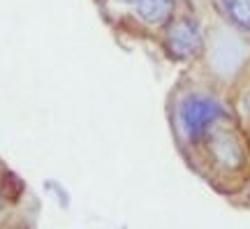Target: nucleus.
<instances>
[{"label":"nucleus","mask_w":250,"mask_h":229,"mask_svg":"<svg viewBox=\"0 0 250 229\" xmlns=\"http://www.w3.org/2000/svg\"><path fill=\"white\" fill-rule=\"evenodd\" d=\"M225 109L213 97L206 95H188L179 104V123L188 141L199 144L204 141L206 132L213 127L220 118H225Z\"/></svg>","instance_id":"obj_1"},{"label":"nucleus","mask_w":250,"mask_h":229,"mask_svg":"<svg viewBox=\"0 0 250 229\" xmlns=\"http://www.w3.org/2000/svg\"><path fill=\"white\" fill-rule=\"evenodd\" d=\"M206 148L211 153L213 162L220 169H227V171H234L239 169L246 162V150H243V144L239 139V134L234 132L232 127L227 125H218L215 123L204 137Z\"/></svg>","instance_id":"obj_2"},{"label":"nucleus","mask_w":250,"mask_h":229,"mask_svg":"<svg viewBox=\"0 0 250 229\" xmlns=\"http://www.w3.org/2000/svg\"><path fill=\"white\" fill-rule=\"evenodd\" d=\"M165 46L167 53L176 61H190L202 51V30L192 17H176L167 26L165 33Z\"/></svg>","instance_id":"obj_3"},{"label":"nucleus","mask_w":250,"mask_h":229,"mask_svg":"<svg viewBox=\"0 0 250 229\" xmlns=\"http://www.w3.org/2000/svg\"><path fill=\"white\" fill-rule=\"evenodd\" d=\"M174 5H176V0H137V14L146 23L160 26L171 19Z\"/></svg>","instance_id":"obj_4"},{"label":"nucleus","mask_w":250,"mask_h":229,"mask_svg":"<svg viewBox=\"0 0 250 229\" xmlns=\"http://www.w3.org/2000/svg\"><path fill=\"white\" fill-rule=\"evenodd\" d=\"M218 5L234 26L250 33V0H218Z\"/></svg>","instance_id":"obj_5"},{"label":"nucleus","mask_w":250,"mask_h":229,"mask_svg":"<svg viewBox=\"0 0 250 229\" xmlns=\"http://www.w3.org/2000/svg\"><path fill=\"white\" fill-rule=\"evenodd\" d=\"M12 181H14V176H12V174L0 176V206L7 202L9 194H12Z\"/></svg>","instance_id":"obj_6"},{"label":"nucleus","mask_w":250,"mask_h":229,"mask_svg":"<svg viewBox=\"0 0 250 229\" xmlns=\"http://www.w3.org/2000/svg\"><path fill=\"white\" fill-rule=\"evenodd\" d=\"M118 2H123V5H132L134 2V5H137V0H118Z\"/></svg>","instance_id":"obj_7"}]
</instances>
